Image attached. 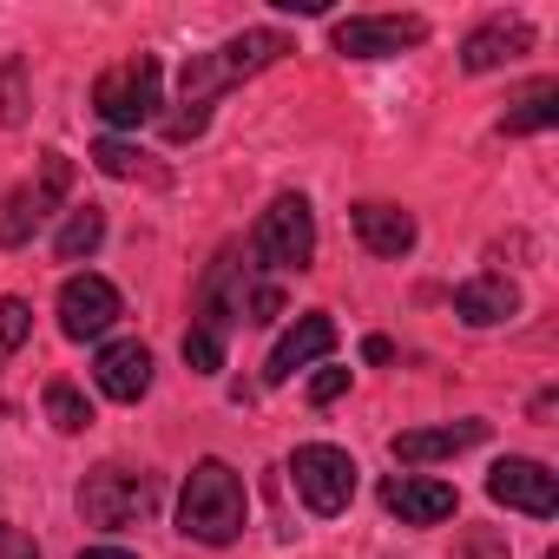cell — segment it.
Masks as SVG:
<instances>
[{"instance_id":"6da1fadb","label":"cell","mask_w":559,"mask_h":559,"mask_svg":"<svg viewBox=\"0 0 559 559\" xmlns=\"http://www.w3.org/2000/svg\"><path fill=\"white\" fill-rule=\"evenodd\" d=\"M290 53V40L276 34V27H250V34H230L224 47H211V53H191L185 60V73H178V106L185 112H171L165 119V132L185 145V139H198L204 126H211V106L237 86V80H250V73H263V67H276Z\"/></svg>"},{"instance_id":"7a4b0ae2","label":"cell","mask_w":559,"mask_h":559,"mask_svg":"<svg viewBox=\"0 0 559 559\" xmlns=\"http://www.w3.org/2000/svg\"><path fill=\"white\" fill-rule=\"evenodd\" d=\"M250 284L257 270L243 263V250H217V263L198 276V297H191V330H185V362L191 376H217L224 369V343L230 330L243 323V304H250Z\"/></svg>"},{"instance_id":"3957f363","label":"cell","mask_w":559,"mask_h":559,"mask_svg":"<svg viewBox=\"0 0 559 559\" xmlns=\"http://www.w3.org/2000/svg\"><path fill=\"white\" fill-rule=\"evenodd\" d=\"M243 520H250L243 474L230 461H198L178 493V533L198 546H230V539H243Z\"/></svg>"},{"instance_id":"277c9868","label":"cell","mask_w":559,"mask_h":559,"mask_svg":"<svg viewBox=\"0 0 559 559\" xmlns=\"http://www.w3.org/2000/svg\"><path fill=\"white\" fill-rule=\"evenodd\" d=\"M310 257H317V211H310V198H304V191L270 198V211H263L257 230H250L243 263H250L257 276H290V270H304Z\"/></svg>"},{"instance_id":"5b68a950","label":"cell","mask_w":559,"mask_h":559,"mask_svg":"<svg viewBox=\"0 0 559 559\" xmlns=\"http://www.w3.org/2000/svg\"><path fill=\"white\" fill-rule=\"evenodd\" d=\"M158 86H165V67L152 53H132V60H119V67H106L93 80V112L112 132H139L158 112Z\"/></svg>"},{"instance_id":"8992f818","label":"cell","mask_w":559,"mask_h":559,"mask_svg":"<svg viewBox=\"0 0 559 559\" xmlns=\"http://www.w3.org/2000/svg\"><path fill=\"white\" fill-rule=\"evenodd\" d=\"M158 507V480L145 474V467H119V461H106V467H93L86 480H80V520L86 526H132V520H145Z\"/></svg>"},{"instance_id":"52a82bcc","label":"cell","mask_w":559,"mask_h":559,"mask_svg":"<svg viewBox=\"0 0 559 559\" xmlns=\"http://www.w3.org/2000/svg\"><path fill=\"white\" fill-rule=\"evenodd\" d=\"M73 191V158L67 152H47L40 158V178L34 185H14L8 198H0V250H21Z\"/></svg>"},{"instance_id":"ba28073f","label":"cell","mask_w":559,"mask_h":559,"mask_svg":"<svg viewBox=\"0 0 559 559\" xmlns=\"http://www.w3.org/2000/svg\"><path fill=\"white\" fill-rule=\"evenodd\" d=\"M421 40H428L421 14H349V21L330 27V47L343 60H395V53H408Z\"/></svg>"},{"instance_id":"9c48e42d","label":"cell","mask_w":559,"mask_h":559,"mask_svg":"<svg viewBox=\"0 0 559 559\" xmlns=\"http://www.w3.org/2000/svg\"><path fill=\"white\" fill-rule=\"evenodd\" d=\"M290 474H297V493H304V507L310 513H343L349 500H356V461H349V448H330V441H310V448H297L290 454Z\"/></svg>"},{"instance_id":"30bf717a","label":"cell","mask_w":559,"mask_h":559,"mask_svg":"<svg viewBox=\"0 0 559 559\" xmlns=\"http://www.w3.org/2000/svg\"><path fill=\"white\" fill-rule=\"evenodd\" d=\"M487 493H493L500 507H513V513H533V520H552V513H559V480H552V467H546V461H526V454L493 461Z\"/></svg>"},{"instance_id":"8fae6325","label":"cell","mask_w":559,"mask_h":559,"mask_svg":"<svg viewBox=\"0 0 559 559\" xmlns=\"http://www.w3.org/2000/svg\"><path fill=\"white\" fill-rule=\"evenodd\" d=\"M119 323V290L106 284V276H67L60 284V330L73 336V343H99L106 330Z\"/></svg>"},{"instance_id":"7c38bea8","label":"cell","mask_w":559,"mask_h":559,"mask_svg":"<svg viewBox=\"0 0 559 559\" xmlns=\"http://www.w3.org/2000/svg\"><path fill=\"white\" fill-rule=\"evenodd\" d=\"M330 349H336V323H330L323 310H310V317H297V330H290L284 343L270 349V362H263V382H270V389H276V382H290L297 369L323 362Z\"/></svg>"},{"instance_id":"4fadbf2b","label":"cell","mask_w":559,"mask_h":559,"mask_svg":"<svg viewBox=\"0 0 559 559\" xmlns=\"http://www.w3.org/2000/svg\"><path fill=\"white\" fill-rule=\"evenodd\" d=\"M349 224H356V237H362V250L369 257H408L415 250V211H402V204H389V198H362L356 211H349Z\"/></svg>"},{"instance_id":"5bb4252c","label":"cell","mask_w":559,"mask_h":559,"mask_svg":"<svg viewBox=\"0 0 559 559\" xmlns=\"http://www.w3.org/2000/svg\"><path fill=\"white\" fill-rule=\"evenodd\" d=\"M382 507H389L402 526H435V520H448V513L461 507V493H454L448 480H428V474H395V480L382 487Z\"/></svg>"},{"instance_id":"9a60e30c","label":"cell","mask_w":559,"mask_h":559,"mask_svg":"<svg viewBox=\"0 0 559 559\" xmlns=\"http://www.w3.org/2000/svg\"><path fill=\"white\" fill-rule=\"evenodd\" d=\"M93 382L106 402H139L152 389V349L145 343H106L93 362Z\"/></svg>"},{"instance_id":"2e32d148","label":"cell","mask_w":559,"mask_h":559,"mask_svg":"<svg viewBox=\"0 0 559 559\" xmlns=\"http://www.w3.org/2000/svg\"><path fill=\"white\" fill-rule=\"evenodd\" d=\"M520 53H533V27L526 21H487L461 40V67L467 73H493V67H513Z\"/></svg>"},{"instance_id":"e0dca14e","label":"cell","mask_w":559,"mask_h":559,"mask_svg":"<svg viewBox=\"0 0 559 559\" xmlns=\"http://www.w3.org/2000/svg\"><path fill=\"white\" fill-rule=\"evenodd\" d=\"M487 441V421H448V428H408L395 435V461L402 467H428V461H448V454H467Z\"/></svg>"},{"instance_id":"ac0fdd59","label":"cell","mask_w":559,"mask_h":559,"mask_svg":"<svg viewBox=\"0 0 559 559\" xmlns=\"http://www.w3.org/2000/svg\"><path fill=\"white\" fill-rule=\"evenodd\" d=\"M520 310V290L507 284V276H467V284L454 290V317L467 323V330H493V323H507Z\"/></svg>"},{"instance_id":"d6986e66","label":"cell","mask_w":559,"mask_h":559,"mask_svg":"<svg viewBox=\"0 0 559 559\" xmlns=\"http://www.w3.org/2000/svg\"><path fill=\"white\" fill-rule=\"evenodd\" d=\"M34 112V80H27V60L21 53H0V126H27Z\"/></svg>"},{"instance_id":"ffe728a7","label":"cell","mask_w":559,"mask_h":559,"mask_svg":"<svg viewBox=\"0 0 559 559\" xmlns=\"http://www.w3.org/2000/svg\"><path fill=\"white\" fill-rule=\"evenodd\" d=\"M106 243V211L99 204H86V211H73L67 224H60V237H53V250H60V263H80V257H93Z\"/></svg>"},{"instance_id":"44dd1931","label":"cell","mask_w":559,"mask_h":559,"mask_svg":"<svg viewBox=\"0 0 559 559\" xmlns=\"http://www.w3.org/2000/svg\"><path fill=\"white\" fill-rule=\"evenodd\" d=\"M546 126H559V86H552V80H539V86L500 119V132H513V139H520V132H546Z\"/></svg>"},{"instance_id":"7402d4cb","label":"cell","mask_w":559,"mask_h":559,"mask_svg":"<svg viewBox=\"0 0 559 559\" xmlns=\"http://www.w3.org/2000/svg\"><path fill=\"white\" fill-rule=\"evenodd\" d=\"M47 421H53L60 435H80V428H93V402H86L73 382H47Z\"/></svg>"},{"instance_id":"603a6c76","label":"cell","mask_w":559,"mask_h":559,"mask_svg":"<svg viewBox=\"0 0 559 559\" xmlns=\"http://www.w3.org/2000/svg\"><path fill=\"white\" fill-rule=\"evenodd\" d=\"M27 330H34L27 297H0V349H21V343H27Z\"/></svg>"},{"instance_id":"cb8c5ba5","label":"cell","mask_w":559,"mask_h":559,"mask_svg":"<svg viewBox=\"0 0 559 559\" xmlns=\"http://www.w3.org/2000/svg\"><path fill=\"white\" fill-rule=\"evenodd\" d=\"M93 165H99L106 178H132V171H139V152L119 145V139H106V145H93Z\"/></svg>"},{"instance_id":"d4e9b609","label":"cell","mask_w":559,"mask_h":559,"mask_svg":"<svg viewBox=\"0 0 559 559\" xmlns=\"http://www.w3.org/2000/svg\"><path fill=\"white\" fill-rule=\"evenodd\" d=\"M454 559H507V533H467V539H454Z\"/></svg>"},{"instance_id":"484cf974","label":"cell","mask_w":559,"mask_h":559,"mask_svg":"<svg viewBox=\"0 0 559 559\" xmlns=\"http://www.w3.org/2000/svg\"><path fill=\"white\" fill-rule=\"evenodd\" d=\"M343 389H349V369H323V376L310 382V402H317V408H330Z\"/></svg>"},{"instance_id":"4316f807","label":"cell","mask_w":559,"mask_h":559,"mask_svg":"<svg viewBox=\"0 0 559 559\" xmlns=\"http://www.w3.org/2000/svg\"><path fill=\"white\" fill-rule=\"evenodd\" d=\"M362 356H369V362H395V343H389V336H369Z\"/></svg>"},{"instance_id":"83f0119b","label":"cell","mask_w":559,"mask_h":559,"mask_svg":"<svg viewBox=\"0 0 559 559\" xmlns=\"http://www.w3.org/2000/svg\"><path fill=\"white\" fill-rule=\"evenodd\" d=\"M80 559H139V552H119V546H93V552H80Z\"/></svg>"},{"instance_id":"f1b7e54d","label":"cell","mask_w":559,"mask_h":559,"mask_svg":"<svg viewBox=\"0 0 559 559\" xmlns=\"http://www.w3.org/2000/svg\"><path fill=\"white\" fill-rule=\"evenodd\" d=\"M8 546H14V526H8V520H0V559H8Z\"/></svg>"},{"instance_id":"f546056e","label":"cell","mask_w":559,"mask_h":559,"mask_svg":"<svg viewBox=\"0 0 559 559\" xmlns=\"http://www.w3.org/2000/svg\"><path fill=\"white\" fill-rule=\"evenodd\" d=\"M546 559H559V552H546Z\"/></svg>"}]
</instances>
